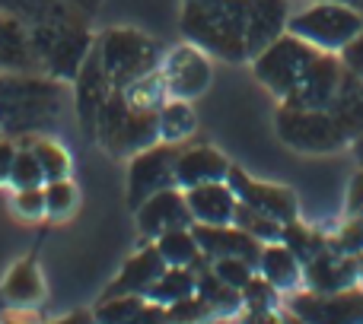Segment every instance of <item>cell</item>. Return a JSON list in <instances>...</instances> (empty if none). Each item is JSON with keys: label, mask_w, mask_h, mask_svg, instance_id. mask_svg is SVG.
Returning a JSON list of instances; mask_svg holds the SVG:
<instances>
[{"label": "cell", "mask_w": 363, "mask_h": 324, "mask_svg": "<svg viewBox=\"0 0 363 324\" xmlns=\"http://www.w3.org/2000/svg\"><path fill=\"white\" fill-rule=\"evenodd\" d=\"M182 32L207 54L245 61V0H185Z\"/></svg>", "instance_id": "6da1fadb"}, {"label": "cell", "mask_w": 363, "mask_h": 324, "mask_svg": "<svg viewBox=\"0 0 363 324\" xmlns=\"http://www.w3.org/2000/svg\"><path fill=\"white\" fill-rule=\"evenodd\" d=\"M93 134L112 156L131 159L134 153L160 140V108L134 105L125 96V89H112V96L96 115Z\"/></svg>", "instance_id": "7a4b0ae2"}, {"label": "cell", "mask_w": 363, "mask_h": 324, "mask_svg": "<svg viewBox=\"0 0 363 324\" xmlns=\"http://www.w3.org/2000/svg\"><path fill=\"white\" fill-rule=\"evenodd\" d=\"M29 38L35 61L45 64L48 74L57 76V80H74L83 57L93 51V38H89L86 25H83L80 10H67L61 16L32 23Z\"/></svg>", "instance_id": "3957f363"}, {"label": "cell", "mask_w": 363, "mask_h": 324, "mask_svg": "<svg viewBox=\"0 0 363 324\" xmlns=\"http://www.w3.org/2000/svg\"><path fill=\"white\" fill-rule=\"evenodd\" d=\"M287 32L309 42L315 51L341 54V48L351 45L363 32V16L338 0H313L303 10L290 13Z\"/></svg>", "instance_id": "277c9868"}, {"label": "cell", "mask_w": 363, "mask_h": 324, "mask_svg": "<svg viewBox=\"0 0 363 324\" xmlns=\"http://www.w3.org/2000/svg\"><path fill=\"white\" fill-rule=\"evenodd\" d=\"M96 54H99L106 74L112 76L115 89L131 86L134 80L160 70V48L153 38H147L138 29H108L96 42Z\"/></svg>", "instance_id": "5b68a950"}, {"label": "cell", "mask_w": 363, "mask_h": 324, "mask_svg": "<svg viewBox=\"0 0 363 324\" xmlns=\"http://www.w3.org/2000/svg\"><path fill=\"white\" fill-rule=\"evenodd\" d=\"M315 54H319V51L309 42L296 38L294 32H281L274 42L264 45V48L252 57V70H255L258 83H262L271 96H277V99L284 102L300 86L303 74L309 70Z\"/></svg>", "instance_id": "8992f818"}, {"label": "cell", "mask_w": 363, "mask_h": 324, "mask_svg": "<svg viewBox=\"0 0 363 324\" xmlns=\"http://www.w3.org/2000/svg\"><path fill=\"white\" fill-rule=\"evenodd\" d=\"M274 127L277 137L290 150L300 153H335L351 144L328 108H296L281 102V108L274 115Z\"/></svg>", "instance_id": "52a82bcc"}, {"label": "cell", "mask_w": 363, "mask_h": 324, "mask_svg": "<svg viewBox=\"0 0 363 324\" xmlns=\"http://www.w3.org/2000/svg\"><path fill=\"white\" fill-rule=\"evenodd\" d=\"M179 153L182 144H166V140H157V144L144 146L140 153H134L131 166H128V207L131 210L144 204L150 194L176 185Z\"/></svg>", "instance_id": "ba28073f"}, {"label": "cell", "mask_w": 363, "mask_h": 324, "mask_svg": "<svg viewBox=\"0 0 363 324\" xmlns=\"http://www.w3.org/2000/svg\"><path fill=\"white\" fill-rule=\"evenodd\" d=\"M211 54L194 42L179 45L160 61V80H163L166 99H198L211 86Z\"/></svg>", "instance_id": "9c48e42d"}, {"label": "cell", "mask_w": 363, "mask_h": 324, "mask_svg": "<svg viewBox=\"0 0 363 324\" xmlns=\"http://www.w3.org/2000/svg\"><path fill=\"white\" fill-rule=\"evenodd\" d=\"M226 185L233 187V194H236L239 204L252 207V210L264 213V216L277 219V223H290V219L300 216V200H296V194L284 185L255 181L239 166H230V172H226Z\"/></svg>", "instance_id": "30bf717a"}, {"label": "cell", "mask_w": 363, "mask_h": 324, "mask_svg": "<svg viewBox=\"0 0 363 324\" xmlns=\"http://www.w3.org/2000/svg\"><path fill=\"white\" fill-rule=\"evenodd\" d=\"M287 308L300 321H328V324H354L363 321V289L347 287L338 293H296L287 299Z\"/></svg>", "instance_id": "8fae6325"}, {"label": "cell", "mask_w": 363, "mask_h": 324, "mask_svg": "<svg viewBox=\"0 0 363 324\" xmlns=\"http://www.w3.org/2000/svg\"><path fill=\"white\" fill-rule=\"evenodd\" d=\"M341 76H345V64H341L338 54H328V51H319L309 64V70L303 74L300 86L287 96V105L296 108H328L341 86Z\"/></svg>", "instance_id": "7c38bea8"}, {"label": "cell", "mask_w": 363, "mask_h": 324, "mask_svg": "<svg viewBox=\"0 0 363 324\" xmlns=\"http://www.w3.org/2000/svg\"><path fill=\"white\" fill-rule=\"evenodd\" d=\"M138 213V229L144 238H157L169 229H179V226H191V213H188L185 204V191L182 187H163V191L150 194L140 207H134Z\"/></svg>", "instance_id": "4fadbf2b"}, {"label": "cell", "mask_w": 363, "mask_h": 324, "mask_svg": "<svg viewBox=\"0 0 363 324\" xmlns=\"http://www.w3.org/2000/svg\"><path fill=\"white\" fill-rule=\"evenodd\" d=\"M191 232L198 238L201 251L207 258H245L249 264L258 267L264 245L255 236H249L245 229H239L236 223H223V226H211V223H191Z\"/></svg>", "instance_id": "5bb4252c"}, {"label": "cell", "mask_w": 363, "mask_h": 324, "mask_svg": "<svg viewBox=\"0 0 363 324\" xmlns=\"http://www.w3.org/2000/svg\"><path fill=\"white\" fill-rule=\"evenodd\" d=\"M74 83H77V112H80V121L86 125V131L93 134L96 115H99V108L106 105V99L112 96V89H115L112 76L106 74V67H102L96 48L83 57V64H80V70H77Z\"/></svg>", "instance_id": "9a60e30c"}, {"label": "cell", "mask_w": 363, "mask_h": 324, "mask_svg": "<svg viewBox=\"0 0 363 324\" xmlns=\"http://www.w3.org/2000/svg\"><path fill=\"white\" fill-rule=\"evenodd\" d=\"M290 0H245V51L255 57L281 32H287Z\"/></svg>", "instance_id": "2e32d148"}, {"label": "cell", "mask_w": 363, "mask_h": 324, "mask_svg": "<svg viewBox=\"0 0 363 324\" xmlns=\"http://www.w3.org/2000/svg\"><path fill=\"white\" fill-rule=\"evenodd\" d=\"M185 204H188V213H191V223L223 226V223H233V213H236L239 200L223 178V181H204V185L185 187Z\"/></svg>", "instance_id": "e0dca14e"}, {"label": "cell", "mask_w": 363, "mask_h": 324, "mask_svg": "<svg viewBox=\"0 0 363 324\" xmlns=\"http://www.w3.org/2000/svg\"><path fill=\"white\" fill-rule=\"evenodd\" d=\"M169 267V264L163 261V255H160L157 245H144V248L138 251L134 258H128L125 264H121L118 277H115L112 283H108L106 296H121V293H138V296H147V289L157 283V277L163 274V270Z\"/></svg>", "instance_id": "ac0fdd59"}, {"label": "cell", "mask_w": 363, "mask_h": 324, "mask_svg": "<svg viewBox=\"0 0 363 324\" xmlns=\"http://www.w3.org/2000/svg\"><path fill=\"white\" fill-rule=\"evenodd\" d=\"M233 162L223 156L213 146H188V150L179 153L176 162V185L185 191V187L204 185V181H223L226 172H230Z\"/></svg>", "instance_id": "d6986e66"}, {"label": "cell", "mask_w": 363, "mask_h": 324, "mask_svg": "<svg viewBox=\"0 0 363 324\" xmlns=\"http://www.w3.org/2000/svg\"><path fill=\"white\" fill-rule=\"evenodd\" d=\"M35 61L29 25L13 13H0V70H29Z\"/></svg>", "instance_id": "ffe728a7"}, {"label": "cell", "mask_w": 363, "mask_h": 324, "mask_svg": "<svg viewBox=\"0 0 363 324\" xmlns=\"http://www.w3.org/2000/svg\"><path fill=\"white\" fill-rule=\"evenodd\" d=\"M42 296H45V280H42V270H38L35 251H32L29 258H23L10 270V277L0 287V299L13 308H29L35 302H42Z\"/></svg>", "instance_id": "44dd1931"}, {"label": "cell", "mask_w": 363, "mask_h": 324, "mask_svg": "<svg viewBox=\"0 0 363 324\" xmlns=\"http://www.w3.org/2000/svg\"><path fill=\"white\" fill-rule=\"evenodd\" d=\"M153 245L160 248L163 261L172 264V267H191L194 274H201V270H207L213 264V258H207L204 251H201L191 226H179V229L163 232V236L153 238Z\"/></svg>", "instance_id": "7402d4cb"}, {"label": "cell", "mask_w": 363, "mask_h": 324, "mask_svg": "<svg viewBox=\"0 0 363 324\" xmlns=\"http://www.w3.org/2000/svg\"><path fill=\"white\" fill-rule=\"evenodd\" d=\"M328 112H332V118L341 125V131L347 134V140H354L363 131V80L354 76L347 67H345L341 86H338V93H335Z\"/></svg>", "instance_id": "603a6c76"}, {"label": "cell", "mask_w": 363, "mask_h": 324, "mask_svg": "<svg viewBox=\"0 0 363 324\" xmlns=\"http://www.w3.org/2000/svg\"><path fill=\"white\" fill-rule=\"evenodd\" d=\"M255 270L264 280L274 283L277 289H290V287H296V280L303 277V261L284 242H268L262 248V258H258Z\"/></svg>", "instance_id": "cb8c5ba5"}, {"label": "cell", "mask_w": 363, "mask_h": 324, "mask_svg": "<svg viewBox=\"0 0 363 324\" xmlns=\"http://www.w3.org/2000/svg\"><path fill=\"white\" fill-rule=\"evenodd\" d=\"M198 296L207 302L211 315H236L242 312V289L230 287L226 280H220L211 267L198 274Z\"/></svg>", "instance_id": "d4e9b609"}, {"label": "cell", "mask_w": 363, "mask_h": 324, "mask_svg": "<svg viewBox=\"0 0 363 324\" xmlns=\"http://www.w3.org/2000/svg\"><path fill=\"white\" fill-rule=\"evenodd\" d=\"M198 127V118H194V108L188 99H163L160 105V140L166 144H182L188 140Z\"/></svg>", "instance_id": "484cf974"}, {"label": "cell", "mask_w": 363, "mask_h": 324, "mask_svg": "<svg viewBox=\"0 0 363 324\" xmlns=\"http://www.w3.org/2000/svg\"><path fill=\"white\" fill-rule=\"evenodd\" d=\"M198 293V274L191 267H166L163 274L157 277L150 289H147V299L160 302V306H172V302L185 299V296Z\"/></svg>", "instance_id": "4316f807"}, {"label": "cell", "mask_w": 363, "mask_h": 324, "mask_svg": "<svg viewBox=\"0 0 363 324\" xmlns=\"http://www.w3.org/2000/svg\"><path fill=\"white\" fill-rule=\"evenodd\" d=\"M281 289L262 274H252V280L242 287V315L245 321H271Z\"/></svg>", "instance_id": "83f0119b"}, {"label": "cell", "mask_w": 363, "mask_h": 324, "mask_svg": "<svg viewBox=\"0 0 363 324\" xmlns=\"http://www.w3.org/2000/svg\"><path fill=\"white\" fill-rule=\"evenodd\" d=\"M147 296L138 293H121V296H102V302L93 308V321L102 324H128L138 318V312L144 308Z\"/></svg>", "instance_id": "f1b7e54d"}, {"label": "cell", "mask_w": 363, "mask_h": 324, "mask_svg": "<svg viewBox=\"0 0 363 324\" xmlns=\"http://www.w3.org/2000/svg\"><path fill=\"white\" fill-rule=\"evenodd\" d=\"M26 144H29L32 153H35L38 166H42V172H45V181L67 178L70 175V156H67V150H64L57 140H51V137H26Z\"/></svg>", "instance_id": "f546056e"}, {"label": "cell", "mask_w": 363, "mask_h": 324, "mask_svg": "<svg viewBox=\"0 0 363 324\" xmlns=\"http://www.w3.org/2000/svg\"><path fill=\"white\" fill-rule=\"evenodd\" d=\"M281 242L287 245L290 251H294L300 261H309L313 255H319L322 248L328 245V238H322L315 229H309L306 223H300V216L290 219V223H284L281 229Z\"/></svg>", "instance_id": "4dcf8cb0"}, {"label": "cell", "mask_w": 363, "mask_h": 324, "mask_svg": "<svg viewBox=\"0 0 363 324\" xmlns=\"http://www.w3.org/2000/svg\"><path fill=\"white\" fill-rule=\"evenodd\" d=\"M233 223H236L239 229H245L249 236H255L262 245H268V242H281V229H284V223H277V219L264 216V213L252 210V207H245V204H236Z\"/></svg>", "instance_id": "1f68e13d"}, {"label": "cell", "mask_w": 363, "mask_h": 324, "mask_svg": "<svg viewBox=\"0 0 363 324\" xmlns=\"http://www.w3.org/2000/svg\"><path fill=\"white\" fill-rule=\"evenodd\" d=\"M45 216L48 219H64L74 213L77 207V187L70 178H51L45 181Z\"/></svg>", "instance_id": "d6a6232c"}, {"label": "cell", "mask_w": 363, "mask_h": 324, "mask_svg": "<svg viewBox=\"0 0 363 324\" xmlns=\"http://www.w3.org/2000/svg\"><path fill=\"white\" fill-rule=\"evenodd\" d=\"M6 185L13 187H38L45 185V172L38 166L35 153H32L29 144H19L16 146V156H13V166H10V181Z\"/></svg>", "instance_id": "836d02e7"}, {"label": "cell", "mask_w": 363, "mask_h": 324, "mask_svg": "<svg viewBox=\"0 0 363 324\" xmlns=\"http://www.w3.org/2000/svg\"><path fill=\"white\" fill-rule=\"evenodd\" d=\"M211 270L220 277V280H226L230 287H236V289H242L245 283L252 280V274H255V264H249L245 258H213V264H211Z\"/></svg>", "instance_id": "e575fe53"}, {"label": "cell", "mask_w": 363, "mask_h": 324, "mask_svg": "<svg viewBox=\"0 0 363 324\" xmlns=\"http://www.w3.org/2000/svg\"><path fill=\"white\" fill-rule=\"evenodd\" d=\"M338 255H360L363 251V216H347V223L338 229V236L328 242Z\"/></svg>", "instance_id": "d590c367"}, {"label": "cell", "mask_w": 363, "mask_h": 324, "mask_svg": "<svg viewBox=\"0 0 363 324\" xmlns=\"http://www.w3.org/2000/svg\"><path fill=\"white\" fill-rule=\"evenodd\" d=\"M13 210L23 219H42L45 216V187H16L13 191Z\"/></svg>", "instance_id": "8d00e7d4"}, {"label": "cell", "mask_w": 363, "mask_h": 324, "mask_svg": "<svg viewBox=\"0 0 363 324\" xmlns=\"http://www.w3.org/2000/svg\"><path fill=\"white\" fill-rule=\"evenodd\" d=\"M201 318H211V308L198 293L166 306V321H201Z\"/></svg>", "instance_id": "74e56055"}, {"label": "cell", "mask_w": 363, "mask_h": 324, "mask_svg": "<svg viewBox=\"0 0 363 324\" xmlns=\"http://www.w3.org/2000/svg\"><path fill=\"white\" fill-rule=\"evenodd\" d=\"M338 57H341V64H345L354 76H360V80H363V32L354 38L351 45H345V48H341Z\"/></svg>", "instance_id": "f35d334b"}, {"label": "cell", "mask_w": 363, "mask_h": 324, "mask_svg": "<svg viewBox=\"0 0 363 324\" xmlns=\"http://www.w3.org/2000/svg\"><path fill=\"white\" fill-rule=\"evenodd\" d=\"M345 213L347 216H363V168L351 178V185H347Z\"/></svg>", "instance_id": "ab89813d"}, {"label": "cell", "mask_w": 363, "mask_h": 324, "mask_svg": "<svg viewBox=\"0 0 363 324\" xmlns=\"http://www.w3.org/2000/svg\"><path fill=\"white\" fill-rule=\"evenodd\" d=\"M13 156H16V144L10 137L0 134V185L10 181V166H13Z\"/></svg>", "instance_id": "60d3db41"}, {"label": "cell", "mask_w": 363, "mask_h": 324, "mask_svg": "<svg viewBox=\"0 0 363 324\" xmlns=\"http://www.w3.org/2000/svg\"><path fill=\"white\" fill-rule=\"evenodd\" d=\"M70 6H77L80 13H93L96 6H99V0H67Z\"/></svg>", "instance_id": "b9f144b4"}, {"label": "cell", "mask_w": 363, "mask_h": 324, "mask_svg": "<svg viewBox=\"0 0 363 324\" xmlns=\"http://www.w3.org/2000/svg\"><path fill=\"white\" fill-rule=\"evenodd\" d=\"M351 146H354V156H357V159L363 162V131H360V134H357V137H354V140H351Z\"/></svg>", "instance_id": "7bdbcfd3"}, {"label": "cell", "mask_w": 363, "mask_h": 324, "mask_svg": "<svg viewBox=\"0 0 363 324\" xmlns=\"http://www.w3.org/2000/svg\"><path fill=\"white\" fill-rule=\"evenodd\" d=\"M64 321H70V324H74V321H93V315H89V312H74V315H67Z\"/></svg>", "instance_id": "ee69618b"}, {"label": "cell", "mask_w": 363, "mask_h": 324, "mask_svg": "<svg viewBox=\"0 0 363 324\" xmlns=\"http://www.w3.org/2000/svg\"><path fill=\"white\" fill-rule=\"evenodd\" d=\"M338 4L351 6V10H354V13H360V16H363V0H338Z\"/></svg>", "instance_id": "f6af8a7d"}]
</instances>
